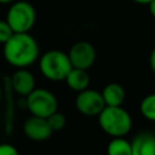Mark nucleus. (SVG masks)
<instances>
[{"instance_id": "nucleus-7", "label": "nucleus", "mask_w": 155, "mask_h": 155, "mask_svg": "<svg viewBox=\"0 0 155 155\" xmlns=\"http://www.w3.org/2000/svg\"><path fill=\"white\" fill-rule=\"evenodd\" d=\"M75 107L82 115L98 116L99 113L104 109L105 103L101 92L86 88L78 93L75 98Z\"/></svg>"}, {"instance_id": "nucleus-10", "label": "nucleus", "mask_w": 155, "mask_h": 155, "mask_svg": "<svg viewBox=\"0 0 155 155\" xmlns=\"http://www.w3.org/2000/svg\"><path fill=\"white\" fill-rule=\"evenodd\" d=\"M132 155H155V134L149 131L139 132L131 140Z\"/></svg>"}, {"instance_id": "nucleus-16", "label": "nucleus", "mask_w": 155, "mask_h": 155, "mask_svg": "<svg viewBox=\"0 0 155 155\" xmlns=\"http://www.w3.org/2000/svg\"><path fill=\"white\" fill-rule=\"evenodd\" d=\"M13 30L10 27V24L7 23L6 19H0V44H5L12 35H13Z\"/></svg>"}, {"instance_id": "nucleus-17", "label": "nucleus", "mask_w": 155, "mask_h": 155, "mask_svg": "<svg viewBox=\"0 0 155 155\" xmlns=\"http://www.w3.org/2000/svg\"><path fill=\"white\" fill-rule=\"evenodd\" d=\"M0 155H19L17 148L8 143L0 144Z\"/></svg>"}, {"instance_id": "nucleus-13", "label": "nucleus", "mask_w": 155, "mask_h": 155, "mask_svg": "<svg viewBox=\"0 0 155 155\" xmlns=\"http://www.w3.org/2000/svg\"><path fill=\"white\" fill-rule=\"evenodd\" d=\"M107 155H132L131 142L124 137L113 138L107 147Z\"/></svg>"}, {"instance_id": "nucleus-15", "label": "nucleus", "mask_w": 155, "mask_h": 155, "mask_svg": "<svg viewBox=\"0 0 155 155\" xmlns=\"http://www.w3.org/2000/svg\"><path fill=\"white\" fill-rule=\"evenodd\" d=\"M47 122H48L52 132H57V131H61L64 128V126L67 124V119L62 113H59L57 110L47 117Z\"/></svg>"}, {"instance_id": "nucleus-9", "label": "nucleus", "mask_w": 155, "mask_h": 155, "mask_svg": "<svg viewBox=\"0 0 155 155\" xmlns=\"http://www.w3.org/2000/svg\"><path fill=\"white\" fill-rule=\"evenodd\" d=\"M11 86L17 94L27 97L35 88V78L27 68H18L11 78Z\"/></svg>"}, {"instance_id": "nucleus-14", "label": "nucleus", "mask_w": 155, "mask_h": 155, "mask_svg": "<svg viewBox=\"0 0 155 155\" xmlns=\"http://www.w3.org/2000/svg\"><path fill=\"white\" fill-rule=\"evenodd\" d=\"M139 110L147 120L155 122V93H149L140 101Z\"/></svg>"}, {"instance_id": "nucleus-4", "label": "nucleus", "mask_w": 155, "mask_h": 155, "mask_svg": "<svg viewBox=\"0 0 155 155\" xmlns=\"http://www.w3.org/2000/svg\"><path fill=\"white\" fill-rule=\"evenodd\" d=\"M6 21L13 33H29L36 21L34 6L24 0L13 2L6 15Z\"/></svg>"}, {"instance_id": "nucleus-11", "label": "nucleus", "mask_w": 155, "mask_h": 155, "mask_svg": "<svg viewBox=\"0 0 155 155\" xmlns=\"http://www.w3.org/2000/svg\"><path fill=\"white\" fill-rule=\"evenodd\" d=\"M101 93L107 107H121L126 97L125 88L117 82L105 85Z\"/></svg>"}, {"instance_id": "nucleus-5", "label": "nucleus", "mask_w": 155, "mask_h": 155, "mask_svg": "<svg viewBox=\"0 0 155 155\" xmlns=\"http://www.w3.org/2000/svg\"><path fill=\"white\" fill-rule=\"evenodd\" d=\"M27 108L31 115L47 119L58 110V101L56 96L46 88H34L27 96Z\"/></svg>"}, {"instance_id": "nucleus-2", "label": "nucleus", "mask_w": 155, "mask_h": 155, "mask_svg": "<svg viewBox=\"0 0 155 155\" xmlns=\"http://www.w3.org/2000/svg\"><path fill=\"white\" fill-rule=\"evenodd\" d=\"M101 128L110 137H124L132 128V117L130 113L121 107H104L98 115Z\"/></svg>"}, {"instance_id": "nucleus-22", "label": "nucleus", "mask_w": 155, "mask_h": 155, "mask_svg": "<svg viewBox=\"0 0 155 155\" xmlns=\"http://www.w3.org/2000/svg\"><path fill=\"white\" fill-rule=\"evenodd\" d=\"M0 101H1V88H0Z\"/></svg>"}, {"instance_id": "nucleus-20", "label": "nucleus", "mask_w": 155, "mask_h": 155, "mask_svg": "<svg viewBox=\"0 0 155 155\" xmlns=\"http://www.w3.org/2000/svg\"><path fill=\"white\" fill-rule=\"evenodd\" d=\"M132 1H134L137 4H142V5H148L151 0H132Z\"/></svg>"}, {"instance_id": "nucleus-18", "label": "nucleus", "mask_w": 155, "mask_h": 155, "mask_svg": "<svg viewBox=\"0 0 155 155\" xmlns=\"http://www.w3.org/2000/svg\"><path fill=\"white\" fill-rule=\"evenodd\" d=\"M149 64H150V68L153 70V73L155 74V47L151 50L150 52V57H149Z\"/></svg>"}, {"instance_id": "nucleus-3", "label": "nucleus", "mask_w": 155, "mask_h": 155, "mask_svg": "<svg viewBox=\"0 0 155 155\" xmlns=\"http://www.w3.org/2000/svg\"><path fill=\"white\" fill-rule=\"evenodd\" d=\"M39 67L41 74L51 81L64 80L73 68L68 53L61 50H50L45 52L40 57Z\"/></svg>"}, {"instance_id": "nucleus-19", "label": "nucleus", "mask_w": 155, "mask_h": 155, "mask_svg": "<svg viewBox=\"0 0 155 155\" xmlns=\"http://www.w3.org/2000/svg\"><path fill=\"white\" fill-rule=\"evenodd\" d=\"M148 6H149V12H150V15L155 18V0H151V1L148 4Z\"/></svg>"}, {"instance_id": "nucleus-12", "label": "nucleus", "mask_w": 155, "mask_h": 155, "mask_svg": "<svg viewBox=\"0 0 155 155\" xmlns=\"http://www.w3.org/2000/svg\"><path fill=\"white\" fill-rule=\"evenodd\" d=\"M67 86L75 91V92H81L86 88H88L90 85V75L87 70L85 69H79V68H71L68 75L64 79Z\"/></svg>"}, {"instance_id": "nucleus-6", "label": "nucleus", "mask_w": 155, "mask_h": 155, "mask_svg": "<svg viewBox=\"0 0 155 155\" xmlns=\"http://www.w3.org/2000/svg\"><path fill=\"white\" fill-rule=\"evenodd\" d=\"M68 57H69V61L73 68L88 70L96 61L97 52H96L94 46L91 42L81 40V41L75 42L70 47L68 52Z\"/></svg>"}, {"instance_id": "nucleus-8", "label": "nucleus", "mask_w": 155, "mask_h": 155, "mask_svg": "<svg viewBox=\"0 0 155 155\" xmlns=\"http://www.w3.org/2000/svg\"><path fill=\"white\" fill-rule=\"evenodd\" d=\"M23 132L29 139L34 142H44L48 139L53 133L47 122V119L34 116V115H31L24 121Z\"/></svg>"}, {"instance_id": "nucleus-21", "label": "nucleus", "mask_w": 155, "mask_h": 155, "mask_svg": "<svg viewBox=\"0 0 155 155\" xmlns=\"http://www.w3.org/2000/svg\"><path fill=\"white\" fill-rule=\"evenodd\" d=\"M13 0H0L1 4H8V2H12Z\"/></svg>"}, {"instance_id": "nucleus-1", "label": "nucleus", "mask_w": 155, "mask_h": 155, "mask_svg": "<svg viewBox=\"0 0 155 155\" xmlns=\"http://www.w3.org/2000/svg\"><path fill=\"white\" fill-rule=\"evenodd\" d=\"M4 57L15 68H28L39 58V45L29 33H15L4 44Z\"/></svg>"}]
</instances>
